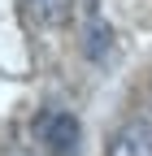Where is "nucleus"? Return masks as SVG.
<instances>
[{
	"instance_id": "1",
	"label": "nucleus",
	"mask_w": 152,
	"mask_h": 156,
	"mask_svg": "<svg viewBox=\"0 0 152 156\" xmlns=\"http://www.w3.org/2000/svg\"><path fill=\"white\" fill-rule=\"evenodd\" d=\"M78 139H83V126L70 108H44L31 122V143L44 156H78Z\"/></svg>"
},
{
	"instance_id": "2",
	"label": "nucleus",
	"mask_w": 152,
	"mask_h": 156,
	"mask_svg": "<svg viewBox=\"0 0 152 156\" xmlns=\"http://www.w3.org/2000/svg\"><path fill=\"white\" fill-rule=\"evenodd\" d=\"M109 156H152V117H130L113 134Z\"/></svg>"
},
{
	"instance_id": "3",
	"label": "nucleus",
	"mask_w": 152,
	"mask_h": 156,
	"mask_svg": "<svg viewBox=\"0 0 152 156\" xmlns=\"http://www.w3.org/2000/svg\"><path fill=\"white\" fill-rule=\"evenodd\" d=\"M26 13L39 26H65L74 13V0H26Z\"/></svg>"
},
{
	"instance_id": "4",
	"label": "nucleus",
	"mask_w": 152,
	"mask_h": 156,
	"mask_svg": "<svg viewBox=\"0 0 152 156\" xmlns=\"http://www.w3.org/2000/svg\"><path fill=\"white\" fill-rule=\"evenodd\" d=\"M104 52H109V26L91 22V30H87V56L91 61H104Z\"/></svg>"
}]
</instances>
